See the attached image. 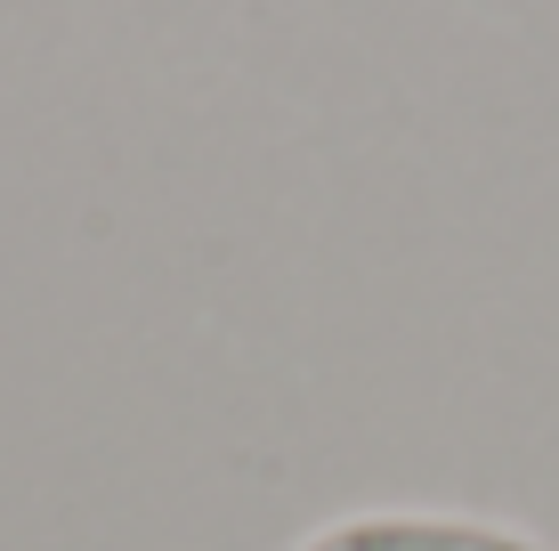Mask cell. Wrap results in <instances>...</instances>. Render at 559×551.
<instances>
[{
	"label": "cell",
	"instance_id": "1",
	"mask_svg": "<svg viewBox=\"0 0 559 551\" xmlns=\"http://www.w3.org/2000/svg\"><path fill=\"white\" fill-rule=\"evenodd\" d=\"M293 551H551L511 519L478 511H349V519L308 527Z\"/></svg>",
	"mask_w": 559,
	"mask_h": 551
}]
</instances>
